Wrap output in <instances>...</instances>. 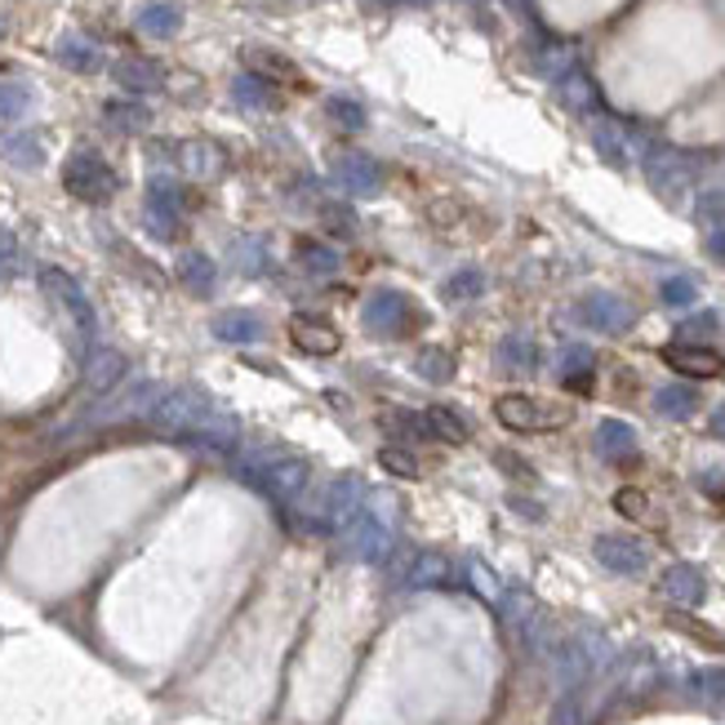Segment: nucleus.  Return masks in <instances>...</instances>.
I'll return each instance as SVG.
<instances>
[{
  "instance_id": "c85d7f7f",
  "label": "nucleus",
  "mask_w": 725,
  "mask_h": 725,
  "mask_svg": "<svg viewBox=\"0 0 725 725\" xmlns=\"http://www.w3.org/2000/svg\"><path fill=\"white\" fill-rule=\"evenodd\" d=\"M58 63L67 67V72H98L102 67V50L89 41V36H80V32H67L63 41H58Z\"/></svg>"
},
{
  "instance_id": "aec40b11",
  "label": "nucleus",
  "mask_w": 725,
  "mask_h": 725,
  "mask_svg": "<svg viewBox=\"0 0 725 725\" xmlns=\"http://www.w3.org/2000/svg\"><path fill=\"white\" fill-rule=\"evenodd\" d=\"M592 370H596V356L587 343H565L561 356H556V379L574 392H587L592 388Z\"/></svg>"
},
{
  "instance_id": "6ab92c4d",
  "label": "nucleus",
  "mask_w": 725,
  "mask_h": 725,
  "mask_svg": "<svg viewBox=\"0 0 725 725\" xmlns=\"http://www.w3.org/2000/svg\"><path fill=\"white\" fill-rule=\"evenodd\" d=\"M450 578H454V565H450V556H441V552H414L410 565H405V574H401V583L414 587V592L445 587Z\"/></svg>"
},
{
  "instance_id": "7c9ffc66",
  "label": "nucleus",
  "mask_w": 725,
  "mask_h": 725,
  "mask_svg": "<svg viewBox=\"0 0 725 725\" xmlns=\"http://www.w3.org/2000/svg\"><path fill=\"white\" fill-rule=\"evenodd\" d=\"M654 410L663 419H694L699 414V392L690 383H668L654 392Z\"/></svg>"
},
{
  "instance_id": "bf43d9fd",
  "label": "nucleus",
  "mask_w": 725,
  "mask_h": 725,
  "mask_svg": "<svg viewBox=\"0 0 725 725\" xmlns=\"http://www.w3.org/2000/svg\"><path fill=\"white\" fill-rule=\"evenodd\" d=\"M512 508L526 512V517H543V508H539V504H526V499H512Z\"/></svg>"
},
{
  "instance_id": "e433bc0d",
  "label": "nucleus",
  "mask_w": 725,
  "mask_h": 725,
  "mask_svg": "<svg viewBox=\"0 0 725 725\" xmlns=\"http://www.w3.org/2000/svg\"><path fill=\"white\" fill-rule=\"evenodd\" d=\"M231 98H236L240 107H268V102H272V80H263V76H255V72H240V76L231 80Z\"/></svg>"
},
{
  "instance_id": "de8ad7c7",
  "label": "nucleus",
  "mask_w": 725,
  "mask_h": 725,
  "mask_svg": "<svg viewBox=\"0 0 725 725\" xmlns=\"http://www.w3.org/2000/svg\"><path fill=\"white\" fill-rule=\"evenodd\" d=\"M379 463H383L392 476H419V458L405 454L401 445H383V450H379Z\"/></svg>"
},
{
  "instance_id": "ddd939ff",
  "label": "nucleus",
  "mask_w": 725,
  "mask_h": 725,
  "mask_svg": "<svg viewBox=\"0 0 725 725\" xmlns=\"http://www.w3.org/2000/svg\"><path fill=\"white\" fill-rule=\"evenodd\" d=\"M663 360L681 379H721L725 375V356L716 347H699V343H672V347H663Z\"/></svg>"
},
{
  "instance_id": "393cba45",
  "label": "nucleus",
  "mask_w": 725,
  "mask_h": 725,
  "mask_svg": "<svg viewBox=\"0 0 725 725\" xmlns=\"http://www.w3.org/2000/svg\"><path fill=\"white\" fill-rule=\"evenodd\" d=\"M227 259L236 263V272H246V277H268L272 272V250H268L263 236H236L227 246Z\"/></svg>"
},
{
  "instance_id": "dca6fc26",
  "label": "nucleus",
  "mask_w": 725,
  "mask_h": 725,
  "mask_svg": "<svg viewBox=\"0 0 725 725\" xmlns=\"http://www.w3.org/2000/svg\"><path fill=\"white\" fill-rule=\"evenodd\" d=\"M126 379H130V366H126V356H120L116 347H94V351L85 356V388H89L94 397L116 392Z\"/></svg>"
},
{
  "instance_id": "ea45409f",
  "label": "nucleus",
  "mask_w": 725,
  "mask_h": 725,
  "mask_svg": "<svg viewBox=\"0 0 725 725\" xmlns=\"http://www.w3.org/2000/svg\"><path fill=\"white\" fill-rule=\"evenodd\" d=\"M178 152H183V170L196 174V178H209V174H218V165H223V156H218L209 143H183Z\"/></svg>"
},
{
  "instance_id": "20e7f679",
  "label": "nucleus",
  "mask_w": 725,
  "mask_h": 725,
  "mask_svg": "<svg viewBox=\"0 0 725 725\" xmlns=\"http://www.w3.org/2000/svg\"><path fill=\"white\" fill-rule=\"evenodd\" d=\"M209 410H214V401L205 392L174 388V392H161V401H156V410H152L148 423L161 436H170V441H201V428H205Z\"/></svg>"
},
{
  "instance_id": "13d9d810",
  "label": "nucleus",
  "mask_w": 725,
  "mask_h": 725,
  "mask_svg": "<svg viewBox=\"0 0 725 725\" xmlns=\"http://www.w3.org/2000/svg\"><path fill=\"white\" fill-rule=\"evenodd\" d=\"M712 436H721V441H725V405H716V410H712Z\"/></svg>"
},
{
  "instance_id": "9d476101",
  "label": "nucleus",
  "mask_w": 725,
  "mask_h": 725,
  "mask_svg": "<svg viewBox=\"0 0 725 725\" xmlns=\"http://www.w3.org/2000/svg\"><path fill=\"white\" fill-rule=\"evenodd\" d=\"M578 321L592 325L596 334H628L637 325V307L610 290H592L583 303H578Z\"/></svg>"
},
{
  "instance_id": "cd10ccee",
  "label": "nucleus",
  "mask_w": 725,
  "mask_h": 725,
  "mask_svg": "<svg viewBox=\"0 0 725 725\" xmlns=\"http://www.w3.org/2000/svg\"><path fill=\"white\" fill-rule=\"evenodd\" d=\"M102 120L116 130V134H143L152 126V111L139 102V98H111L102 107Z\"/></svg>"
},
{
  "instance_id": "a878e982",
  "label": "nucleus",
  "mask_w": 725,
  "mask_h": 725,
  "mask_svg": "<svg viewBox=\"0 0 725 725\" xmlns=\"http://www.w3.org/2000/svg\"><path fill=\"white\" fill-rule=\"evenodd\" d=\"M0 156L19 170H41L45 165V148L32 130H0Z\"/></svg>"
},
{
  "instance_id": "864d4df0",
  "label": "nucleus",
  "mask_w": 725,
  "mask_h": 725,
  "mask_svg": "<svg viewBox=\"0 0 725 725\" xmlns=\"http://www.w3.org/2000/svg\"><path fill=\"white\" fill-rule=\"evenodd\" d=\"M14 263H19V240H14V231L0 227V277L14 272Z\"/></svg>"
},
{
  "instance_id": "1a4fd4ad",
  "label": "nucleus",
  "mask_w": 725,
  "mask_h": 725,
  "mask_svg": "<svg viewBox=\"0 0 725 725\" xmlns=\"http://www.w3.org/2000/svg\"><path fill=\"white\" fill-rule=\"evenodd\" d=\"M410 316H414V303H410L401 290H375V294L366 299V307H360V325H366L370 334H379V338L405 334Z\"/></svg>"
},
{
  "instance_id": "603ef678",
  "label": "nucleus",
  "mask_w": 725,
  "mask_h": 725,
  "mask_svg": "<svg viewBox=\"0 0 725 725\" xmlns=\"http://www.w3.org/2000/svg\"><path fill=\"white\" fill-rule=\"evenodd\" d=\"M321 214H325V223H329V227H334V231H347V236H351V231H356V214H351V209H347V205H325V209H321Z\"/></svg>"
},
{
  "instance_id": "2eb2a0df",
  "label": "nucleus",
  "mask_w": 725,
  "mask_h": 725,
  "mask_svg": "<svg viewBox=\"0 0 725 725\" xmlns=\"http://www.w3.org/2000/svg\"><path fill=\"white\" fill-rule=\"evenodd\" d=\"M209 329H214V338L227 343V347H259L263 334H268L263 316L250 312V307H227V312H218Z\"/></svg>"
},
{
  "instance_id": "680f3d73",
  "label": "nucleus",
  "mask_w": 725,
  "mask_h": 725,
  "mask_svg": "<svg viewBox=\"0 0 725 725\" xmlns=\"http://www.w3.org/2000/svg\"><path fill=\"white\" fill-rule=\"evenodd\" d=\"M383 6H410V0H383Z\"/></svg>"
},
{
  "instance_id": "c756f323",
  "label": "nucleus",
  "mask_w": 725,
  "mask_h": 725,
  "mask_svg": "<svg viewBox=\"0 0 725 725\" xmlns=\"http://www.w3.org/2000/svg\"><path fill=\"white\" fill-rule=\"evenodd\" d=\"M178 281L192 290V294H201V299H209L214 290H218V263L209 259V255H183L178 259Z\"/></svg>"
},
{
  "instance_id": "72a5a7b5",
  "label": "nucleus",
  "mask_w": 725,
  "mask_h": 725,
  "mask_svg": "<svg viewBox=\"0 0 725 725\" xmlns=\"http://www.w3.org/2000/svg\"><path fill=\"white\" fill-rule=\"evenodd\" d=\"M441 294H445V303H472V299L486 294V272H480V268H458V272H450Z\"/></svg>"
},
{
  "instance_id": "4468645a",
  "label": "nucleus",
  "mask_w": 725,
  "mask_h": 725,
  "mask_svg": "<svg viewBox=\"0 0 725 725\" xmlns=\"http://www.w3.org/2000/svg\"><path fill=\"white\" fill-rule=\"evenodd\" d=\"M334 183L343 187V196H375L379 192V183H383V174H379V165L366 156V152H338L334 156Z\"/></svg>"
},
{
  "instance_id": "a211bd4d",
  "label": "nucleus",
  "mask_w": 725,
  "mask_h": 725,
  "mask_svg": "<svg viewBox=\"0 0 725 725\" xmlns=\"http://www.w3.org/2000/svg\"><path fill=\"white\" fill-rule=\"evenodd\" d=\"M290 343L299 347V351H307V356H329V351H338V329L329 325V321H316V316H290Z\"/></svg>"
},
{
  "instance_id": "c9c22d12",
  "label": "nucleus",
  "mask_w": 725,
  "mask_h": 725,
  "mask_svg": "<svg viewBox=\"0 0 725 725\" xmlns=\"http://www.w3.org/2000/svg\"><path fill=\"white\" fill-rule=\"evenodd\" d=\"M325 116L334 120L338 130H351V134L366 130V107H360L356 98H347V94H329L325 98Z\"/></svg>"
},
{
  "instance_id": "f257e3e1",
  "label": "nucleus",
  "mask_w": 725,
  "mask_h": 725,
  "mask_svg": "<svg viewBox=\"0 0 725 725\" xmlns=\"http://www.w3.org/2000/svg\"><path fill=\"white\" fill-rule=\"evenodd\" d=\"M231 472L272 504H299L312 486V467L303 458H290L277 450H240L231 458Z\"/></svg>"
},
{
  "instance_id": "052dcab7",
  "label": "nucleus",
  "mask_w": 725,
  "mask_h": 725,
  "mask_svg": "<svg viewBox=\"0 0 725 725\" xmlns=\"http://www.w3.org/2000/svg\"><path fill=\"white\" fill-rule=\"evenodd\" d=\"M10 32V23H6V14H0V36H6Z\"/></svg>"
},
{
  "instance_id": "412c9836",
  "label": "nucleus",
  "mask_w": 725,
  "mask_h": 725,
  "mask_svg": "<svg viewBox=\"0 0 725 725\" xmlns=\"http://www.w3.org/2000/svg\"><path fill=\"white\" fill-rule=\"evenodd\" d=\"M556 94H561V102H565L570 111H578V116H600V94H596L592 76H583L578 67H565V72L556 76Z\"/></svg>"
},
{
  "instance_id": "bb28decb",
  "label": "nucleus",
  "mask_w": 725,
  "mask_h": 725,
  "mask_svg": "<svg viewBox=\"0 0 725 725\" xmlns=\"http://www.w3.org/2000/svg\"><path fill=\"white\" fill-rule=\"evenodd\" d=\"M134 23H139L143 36H152V41H170V36H178V28H183V10L170 6V0H152V6L139 10Z\"/></svg>"
},
{
  "instance_id": "58836bf2",
  "label": "nucleus",
  "mask_w": 725,
  "mask_h": 725,
  "mask_svg": "<svg viewBox=\"0 0 725 725\" xmlns=\"http://www.w3.org/2000/svg\"><path fill=\"white\" fill-rule=\"evenodd\" d=\"M32 107V89L23 80H0V120H23Z\"/></svg>"
},
{
  "instance_id": "423d86ee",
  "label": "nucleus",
  "mask_w": 725,
  "mask_h": 725,
  "mask_svg": "<svg viewBox=\"0 0 725 725\" xmlns=\"http://www.w3.org/2000/svg\"><path fill=\"white\" fill-rule=\"evenodd\" d=\"M63 187L76 196V201H89V205H102V201H111V192H116V174H111V165L98 156V152H72L67 156V165H63Z\"/></svg>"
},
{
  "instance_id": "5701e85b",
  "label": "nucleus",
  "mask_w": 725,
  "mask_h": 725,
  "mask_svg": "<svg viewBox=\"0 0 725 725\" xmlns=\"http://www.w3.org/2000/svg\"><path fill=\"white\" fill-rule=\"evenodd\" d=\"M111 76H116V85L126 94H156L165 85V72L152 58H120L111 67Z\"/></svg>"
},
{
  "instance_id": "a18cd8bd",
  "label": "nucleus",
  "mask_w": 725,
  "mask_h": 725,
  "mask_svg": "<svg viewBox=\"0 0 725 725\" xmlns=\"http://www.w3.org/2000/svg\"><path fill=\"white\" fill-rule=\"evenodd\" d=\"M659 299H663L668 307H694V303H699V285H694L690 277H668V281L659 285Z\"/></svg>"
},
{
  "instance_id": "4be33fe9",
  "label": "nucleus",
  "mask_w": 725,
  "mask_h": 725,
  "mask_svg": "<svg viewBox=\"0 0 725 725\" xmlns=\"http://www.w3.org/2000/svg\"><path fill=\"white\" fill-rule=\"evenodd\" d=\"M499 370L512 379H530L539 370V343L530 334H508L499 343Z\"/></svg>"
},
{
  "instance_id": "c03bdc74",
  "label": "nucleus",
  "mask_w": 725,
  "mask_h": 725,
  "mask_svg": "<svg viewBox=\"0 0 725 725\" xmlns=\"http://www.w3.org/2000/svg\"><path fill=\"white\" fill-rule=\"evenodd\" d=\"M548 725H587V703H583V690H565L552 707V721Z\"/></svg>"
},
{
  "instance_id": "f8f14e48",
  "label": "nucleus",
  "mask_w": 725,
  "mask_h": 725,
  "mask_svg": "<svg viewBox=\"0 0 725 725\" xmlns=\"http://www.w3.org/2000/svg\"><path fill=\"white\" fill-rule=\"evenodd\" d=\"M360 508H366V480L360 476H334L325 486V499H321V526H334L343 530Z\"/></svg>"
},
{
  "instance_id": "a19ab883",
  "label": "nucleus",
  "mask_w": 725,
  "mask_h": 725,
  "mask_svg": "<svg viewBox=\"0 0 725 725\" xmlns=\"http://www.w3.org/2000/svg\"><path fill=\"white\" fill-rule=\"evenodd\" d=\"M143 218H148V231H152L156 240H174V236H178V227H183L178 209H174V205H161V201H148Z\"/></svg>"
},
{
  "instance_id": "49530a36",
  "label": "nucleus",
  "mask_w": 725,
  "mask_h": 725,
  "mask_svg": "<svg viewBox=\"0 0 725 725\" xmlns=\"http://www.w3.org/2000/svg\"><path fill=\"white\" fill-rule=\"evenodd\" d=\"M690 690H694L699 699H707V703L725 699V668H707V672H694V677H690Z\"/></svg>"
},
{
  "instance_id": "2f4dec72",
  "label": "nucleus",
  "mask_w": 725,
  "mask_h": 725,
  "mask_svg": "<svg viewBox=\"0 0 725 725\" xmlns=\"http://www.w3.org/2000/svg\"><path fill=\"white\" fill-rule=\"evenodd\" d=\"M423 423H428V436H432V441H445V445H463V441L472 436L467 423L458 419V410H450V405L423 410Z\"/></svg>"
},
{
  "instance_id": "37998d69",
  "label": "nucleus",
  "mask_w": 725,
  "mask_h": 725,
  "mask_svg": "<svg viewBox=\"0 0 725 725\" xmlns=\"http://www.w3.org/2000/svg\"><path fill=\"white\" fill-rule=\"evenodd\" d=\"M383 432L405 436V441H432L423 414H410V410H392V414H383Z\"/></svg>"
},
{
  "instance_id": "4d7b16f0",
  "label": "nucleus",
  "mask_w": 725,
  "mask_h": 725,
  "mask_svg": "<svg viewBox=\"0 0 725 725\" xmlns=\"http://www.w3.org/2000/svg\"><path fill=\"white\" fill-rule=\"evenodd\" d=\"M699 480H703V490H707V495H725V476H721V472H703Z\"/></svg>"
},
{
  "instance_id": "f3484780",
  "label": "nucleus",
  "mask_w": 725,
  "mask_h": 725,
  "mask_svg": "<svg viewBox=\"0 0 725 725\" xmlns=\"http://www.w3.org/2000/svg\"><path fill=\"white\" fill-rule=\"evenodd\" d=\"M703 592H707V583H703V574L694 565H668L663 578H659V596L668 600V606H677V610H694L703 600Z\"/></svg>"
},
{
  "instance_id": "b1692460",
  "label": "nucleus",
  "mask_w": 725,
  "mask_h": 725,
  "mask_svg": "<svg viewBox=\"0 0 725 725\" xmlns=\"http://www.w3.org/2000/svg\"><path fill=\"white\" fill-rule=\"evenodd\" d=\"M596 454L606 463H628L637 458V432L624 423V419H606L596 428Z\"/></svg>"
},
{
  "instance_id": "79ce46f5",
  "label": "nucleus",
  "mask_w": 725,
  "mask_h": 725,
  "mask_svg": "<svg viewBox=\"0 0 725 725\" xmlns=\"http://www.w3.org/2000/svg\"><path fill=\"white\" fill-rule=\"evenodd\" d=\"M694 214H699L703 223H712V227H721V223H725V178H716V183H707V187L699 192Z\"/></svg>"
},
{
  "instance_id": "f03ea898",
  "label": "nucleus",
  "mask_w": 725,
  "mask_h": 725,
  "mask_svg": "<svg viewBox=\"0 0 725 725\" xmlns=\"http://www.w3.org/2000/svg\"><path fill=\"white\" fill-rule=\"evenodd\" d=\"M707 152H685V148H668V143H654L641 152V170H646V183L668 201V205H681L694 187V174L703 170Z\"/></svg>"
},
{
  "instance_id": "09e8293b",
  "label": "nucleus",
  "mask_w": 725,
  "mask_h": 725,
  "mask_svg": "<svg viewBox=\"0 0 725 725\" xmlns=\"http://www.w3.org/2000/svg\"><path fill=\"white\" fill-rule=\"evenodd\" d=\"M148 201H161V205H174V209H183V192H178V183L174 178H152V187H148Z\"/></svg>"
},
{
  "instance_id": "8fccbe9b",
  "label": "nucleus",
  "mask_w": 725,
  "mask_h": 725,
  "mask_svg": "<svg viewBox=\"0 0 725 725\" xmlns=\"http://www.w3.org/2000/svg\"><path fill=\"white\" fill-rule=\"evenodd\" d=\"M615 508H619L624 517H632V521H641V517L650 512V504H646L641 490H619V495H615Z\"/></svg>"
},
{
  "instance_id": "3c124183",
  "label": "nucleus",
  "mask_w": 725,
  "mask_h": 725,
  "mask_svg": "<svg viewBox=\"0 0 725 725\" xmlns=\"http://www.w3.org/2000/svg\"><path fill=\"white\" fill-rule=\"evenodd\" d=\"M467 574H472V587H476L480 596H486V600H499V596H504V587L495 583V574H490L486 565H472Z\"/></svg>"
},
{
  "instance_id": "4c0bfd02",
  "label": "nucleus",
  "mask_w": 725,
  "mask_h": 725,
  "mask_svg": "<svg viewBox=\"0 0 725 725\" xmlns=\"http://www.w3.org/2000/svg\"><path fill=\"white\" fill-rule=\"evenodd\" d=\"M716 334H721V316L716 312H699V316H685L677 325V338L681 343H699V347H707Z\"/></svg>"
},
{
  "instance_id": "7ed1b4c3",
  "label": "nucleus",
  "mask_w": 725,
  "mask_h": 725,
  "mask_svg": "<svg viewBox=\"0 0 725 725\" xmlns=\"http://www.w3.org/2000/svg\"><path fill=\"white\" fill-rule=\"evenodd\" d=\"M161 392L165 388L152 379H126L116 392L98 397V405L85 419H76V428H111V423H130V419H152Z\"/></svg>"
},
{
  "instance_id": "5fc2aeb1",
  "label": "nucleus",
  "mask_w": 725,
  "mask_h": 725,
  "mask_svg": "<svg viewBox=\"0 0 725 725\" xmlns=\"http://www.w3.org/2000/svg\"><path fill=\"white\" fill-rule=\"evenodd\" d=\"M707 255H712L716 263H725V223L712 227V236H707Z\"/></svg>"
},
{
  "instance_id": "39448f33",
  "label": "nucleus",
  "mask_w": 725,
  "mask_h": 725,
  "mask_svg": "<svg viewBox=\"0 0 725 725\" xmlns=\"http://www.w3.org/2000/svg\"><path fill=\"white\" fill-rule=\"evenodd\" d=\"M392 548H397L392 521L379 517V512H370V508H360V512L338 530V552L351 556V561H370V565H379V561L392 556Z\"/></svg>"
},
{
  "instance_id": "f704fd0d",
  "label": "nucleus",
  "mask_w": 725,
  "mask_h": 725,
  "mask_svg": "<svg viewBox=\"0 0 725 725\" xmlns=\"http://www.w3.org/2000/svg\"><path fill=\"white\" fill-rule=\"evenodd\" d=\"M414 370H419L428 383H450V379H454V356H450L445 347L428 343V347H419V356H414Z\"/></svg>"
},
{
  "instance_id": "6e6552de",
  "label": "nucleus",
  "mask_w": 725,
  "mask_h": 725,
  "mask_svg": "<svg viewBox=\"0 0 725 725\" xmlns=\"http://www.w3.org/2000/svg\"><path fill=\"white\" fill-rule=\"evenodd\" d=\"M41 290L72 316V325L80 329V338H94L98 334V316H94V303H89V294L67 277V272H58V268H41Z\"/></svg>"
},
{
  "instance_id": "9b49d317",
  "label": "nucleus",
  "mask_w": 725,
  "mask_h": 725,
  "mask_svg": "<svg viewBox=\"0 0 725 725\" xmlns=\"http://www.w3.org/2000/svg\"><path fill=\"white\" fill-rule=\"evenodd\" d=\"M592 556L610 574H646L650 570V548L632 534H600L592 543Z\"/></svg>"
},
{
  "instance_id": "0eeeda50",
  "label": "nucleus",
  "mask_w": 725,
  "mask_h": 725,
  "mask_svg": "<svg viewBox=\"0 0 725 725\" xmlns=\"http://www.w3.org/2000/svg\"><path fill=\"white\" fill-rule=\"evenodd\" d=\"M495 414H499V423L512 428V432H552V428H561V423L570 419L561 405H543V401L521 397V392L499 397V401H495Z\"/></svg>"
},
{
  "instance_id": "473e14b6",
  "label": "nucleus",
  "mask_w": 725,
  "mask_h": 725,
  "mask_svg": "<svg viewBox=\"0 0 725 725\" xmlns=\"http://www.w3.org/2000/svg\"><path fill=\"white\" fill-rule=\"evenodd\" d=\"M294 259H299V268H303L307 277H334V272H338V250L321 246V240H299Z\"/></svg>"
},
{
  "instance_id": "6e6d98bb",
  "label": "nucleus",
  "mask_w": 725,
  "mask_h": 725,
  "mask_svg": "<svg viewBox=\"0 0 725 725\" xmlns=\"http://www.w3.org/2000/svg\"><path fill=\"white\" fill-rule=\"evenodd\" d=\"M677 624H681V628H685V632H694V637H703V641H707V646H716V650H721V646H725V641H721V637H716V632H707V628H703V624H690V619H677Z\"/></svg>"
}]
</instances>
